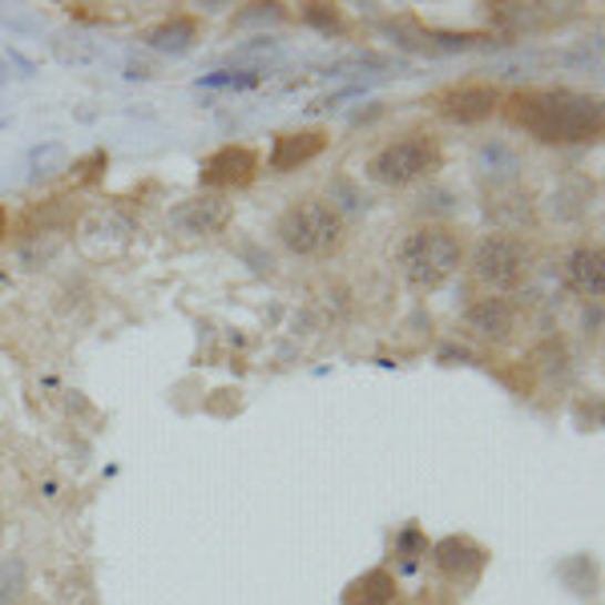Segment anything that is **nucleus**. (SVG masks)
Wrapping results in <instances>:
<instances>
[{
    "label": "nucleus",
    "instance_id": "nucleus-1",
    "mask_svg": "<svg viewBox=\"0 0 605 605\" xmlns=\"http://www.w3.org/2000/svg\"><path fill=\"white\" fill-rule=\"evenodd\" d=\"M504 113L545 146H582L597 142L605 130L602 101L582 90H521L504 101Z\"/></svg>",
    "mask_w": 605,
    "mask_h": 605
},
{
    "label": "nucleus",
    "instance_id": "nucleus-2",
    "mask_svg": "<svg viewBox=\"0 0 605 605\" xmlns=\"http://www.w3.org/2000/svg\"><path fill=\"white\" fill-rule=\"evenodd\" d=\"M469 258V230L452 223H424L403 238L396 250V267L412 291H437L464 267Z\"/></svg>",
    "mask_w": 605,
    "mask_h": 605
},
{
    "label": "nucleus",
    "instance_id": "nucleus-3",
    "mask_svg": "<svg viewBox=\"0 0 605 605\" xmlns=\"http://www.w3.org/2000/svg\"><path fill=\"white\" fill-rule=\"evenodd\" d=\"M275 235H279V243L291 250V255L327 258V255H336V250L343 247V238H348V223H343V214H339L331 202L299 198L279 214Z\"/></svg>",
    "mask_w": 605,
    "mask_h": 605
},
{
    "label": "nucleus",
    "instance_id": "nucleus-4",
    "mask_svg": "<svg viewBox=\"0 0 605 605\" xmlns=\"http://www.w3.org/2000/svg\"><path fill=\"white\" fill-rule=\"evenodd\" d=\"M444 166V150H440V137L432 134H403L388 146H380L368 157V174L376 186H412L420 178H432L437 170Z\"/></svg>",
    "mask_w": 605,
    "mask_h": 605
},
{
    "label": "nucleus",
    "instance_id": "nucleus-5",
    "mask_svg": "<svg viewBox=\"0 0 605 605\" xmlns=\"http://www.w3.org/2000/svg\"><path fill=\"white\" fill-rule=\"evenodd\" d=\"M464 263H469L472 279L489 287V295H509L529 279L533 250H529L525 238L509 235V230H493V235L476 238V247Z\"/></svg>",
    "mask_w": 605,
    "mask_h": 605
},
{
    "label": "nucleus",
    "instance_id": "nucleus-6",
    "mask_svg": "<svg viewBox=\"0 0 605 605\" xmlns=\"http://www.w3.org/2000/svg\"><path fill=\"white\" fill-rule=\"evenodd\" d=\"M432 570L440 582L452 585V594L464 597L489 570V550L472 537H444L432 545Z\"/></svg>",
    "mask_w": 605,
    "mask_h": 605
},
{
    "label": "nucleus",
    "instance_id": "nucleus-7",
    "mask_svg": "<svg viewBox=\"0 0 605 605\" xmlns=\"http://www.w3.org/2000/svg\"><path fill=\"white\" fill-rule=\"evenodd\" d=\"M230 214L235 211H230V202H226L223 194H194V198L178 202V206L170 211L166 223L186 238H211L230 226Z\"/></svg>",
    "mask_w": 605,
    "mask_h": 605
},
{
    "label": "nucleus",
    "instance_id": "nucleus-8",
    "mask_svg": "<svg viewBox=\"0 0 605 605\" xmlns=\"http://www.w3.org/2000/svg\"><path fill=\"white\" fill-rule=\"evenodd\" d=\"M258 174V154L250 146H223L214 150L198 170V182L206 191H238L250 186Z\"/></svg>",
    "mask_w": 605,
    "mask_h": 605
},
{
    "label": "nucleus",
    "instance_id": "nucleus-9",
    "mask_svg": "<svg viewBox=\"0 0 605 605\" xmlns=\"http://www.w3.org/2000/svg\"><path fill=\"white\" fill-rule=\"evenodd\" d=\"M437 110L440 117H449V122L457 125H481L501 110V90L481 85V81H469V85H457V90L440 93Z\"/></svg>",
    "mask_w": 605,
    "mask_h": 605
},
{
    "label": "nucleus",
    "instance_id": "nucleus-10",
    "mask_svg": "<svg viewBox=\"0 0 605 605\" xmlns=\"http://www.w3.org/2000/svg\"><path fill=\"white\" fill-rule=\"evenodd\" d=\"M464 324H469L472 336L501 348L516 336V302L504 299V295H481L464 307Z\"/></svg>",
    "mask_w": 605,
    "mask_h": 605
},
{
    "label": "nucleus",
    "instance_id": "nucleus-11",
    "mask_svg": "<svg viewBox=\"0 0 605 605\" xmlns=\"http://www.w3.org/2000/svg\"><path fill=\"white\" fill-rule=\"evenodd\" d=\"M78 235L85 247H98V243H105V250L125 247L134 238V218L125 211H117V206H98V211H90L81 218Z\"/></svg>",
    "mask_w": 605,
    "mask_h": 605
},
{
    "label": "nucleus",
    "instance_id": "nucleus-12",
    "mask_svg": "<svg viewBox=\"0 0 605 605\" xmlns=\"http://www.w3.org/2000/svg\"><path fill=\"white\" fill-rule=\"evenodd\" d=\"M327 130H299V134H279L275 137V150H270V170L279 174H291V170L307 166L327 150Z\"/></svg>",
    "mask_w": 605,
    "mask_h": 605
},
{
    "label": "nucleus",
    "instance_id": "nucleus-13",
    "mask_svg": "<svg viewBox=\"0 0 605 605\" xmlns=\"http://www.w3.org/2000/svg\"><path fill=\"white\" fill-rule=\"evenodd\" d=\"M565 283L585 299H602L605 291V255L602 243H582L565 258Z\"/></svg>",
    "mask_w": 605,
    "mask_h": 605
},
{
    "label": "nucleus",
    "instance_id": "nucleus-14",
    "mask_svg": "<svg viewBox=\"0 0 605 605\" xmlns=\"http://www.w3.org/2000/svg\"><path fill=\"white\" fill-rule=\"evenodd\" d=\"M343 605H408V602H403V585L396 582V573L376 565V570L359 573L356 582L343 589Z\"/></svg>",
    "mask_w": 605,
    "mask_h": 605
},
{
    "label": "nucleus",
    "instance_id": "nucleus-15",
    "mask_svg": "<svg viewBox=\"0 0 605 605\" xmlns=\"http://www.w3.org/2000/svg\"><path fill=\"white\" fill-rule=\"evenodd\" d=\"M150 49H157V53H191V45L198 41V21L194 17H186V12H178V17H170V21L154 24V29H146V37H142Z\"/></svg>",
    "mask_w": 605,
    "mask_h": 605
},
{
    "label": "nucleus",
    "instance_id": "nucleus-16",
    "mask_svg": "<svg viewBox=\"0 0 605 605\" xmlns=\"http://www.w3.org/2000/svg\"><path fill=\"white\" fill-rule=\"evenodd\" d=\"M589 186L585 182H570V186H561V191L550 194V218L553 223H577L589 214Z\"/></svg>",
    "mask_w": 605,
    "mask_h": 605
},
{
    "label": "nucleus",
    "instance_id": "nucleus-17",
    "mask_svg": "<svg viewBox=\"0 0 605 605\" xmlns=\"http://www.w3.org/2000/svg\"><path fill=\"white\" fill-rule=\"evenodd\" d=\"M24 589H29V570L21 557L0 561V605H21Z\"/></svg>",
    "mask_w": 605,
    "mask_h": 605
},
{
    "label": "nucleus",
    "instance_id": "nucleus-18",
    "mask_svg": "<svg viewBox=\"0 0 605 605\" xmlns=\"http://www.w3.org/2000/svg\"><path fill=\"white\" fill-rule=\"evenodd\" d=\"M396 550H400L403 565H416L420 557H428V541L420 537V529L408 525V529L400 533V537H396Z\"/></svg>",
    "mask_w": 605,
    "mask_h": 605
},
{
    "label": "nucleus",
    "instance_id": "nucleus-19",
    "mask_svg": "<svg viewBox=\"0 0 605 605\" xmlns=\"http://www.w3.org/2000/svg\"><path fill=\"white\" fill-rule=\"evenodd\" d=\"M49 162L65 166V150L53 146V142H49L45 150H37V154H33V182H41V178H49V174H53V170H49Z\"/></svg>",
    "mask_w": 605,
    "mask_h": 605
},
{
    "label": "nucleus",
    "instance_id": "nucleus-20",
    "mask_svg": "<svg viewBox=\"0 0 605 605\" xmlns=\"http://www.w3.org/2000/svg\"><path fill=\"white\" fill-rule=\"evenodd\" d=\"M302 17H307V21L311 24H319V29H324V33H331V29H339V17L331 9H327V4H307V9H302Z\"/></svg>",
    "mask_w": 605,
    "mask_h": 605
},
{
    "label": "nucleus",
    "instance_id": "nucleus-21",
    "mask_svg": "<svg viewBox=\"0 0 605 605\" xmlns=\"http://www.w3.org/2000/svg\"><path fill=\"white\" fill-rule=\"evenodd\" d=\"M98 166H105V154H93V157H85V162H78V170H81L78 182H93V178H98V174H101Z\"/></svg>",
    "mask_w": 605,
    "mask_h": 605
},
{
    "label": "nucleus",
    "instance_id": "nucleus-22",
    "mask_svg": "<svg viewBox=\"0 0 605 605\" xmlns=\"http://www.w3.org/2000/svg\"><path fill=\"white\" fill-rule=\"evenodd\" d=\"M255 73H247V78H235V73H218V78H206L202 85H255Z\"/></svg>",
    "mask_w": 605,
    "mask_h": 605
},
{
    "label": "nucleus",
    "instance_id": "nucleus-23",
    "mask_svg": "<svg viewBox=\"0 0 605 605\" xmlns=\"http://www.w3.org/2000/svg\"><path fill=\"white\" fill-rule=\"evenodd\" d=\"M4 238H9V211L0 206V243H4Z\"/></svg>",
    "mask_w": 605,
    "mask_h": 605
},
{
    "label": "nucleus",
    "instance_id": "nucleus-24",
    "mask_svg": "<svg viewBox=\"0 0 605 605\" xmlns=\"http://www.w3.org/2000/svg\"><path fill=\"white\" fill-rule=\"evenodd\" d=\"M21 605H45V602H21Z\"/></svg>",
    "mask_w": 605,
    "mask_h": 605
},
{
    "label": "nucleus",
    "instance_id": "nucleus-25",
    "mask_svg": "<svg viewBox=\"0 0 605 605\" xmlns=\"http://www.w3.org/2000/svg\"><path fill=\"white\" fill-rule=\"evenodd\" d=\"M0 537H4V525H0Z\"/></svg>",
    "mask_w": 605,
    "mask_h": 605
}]
</instances>
